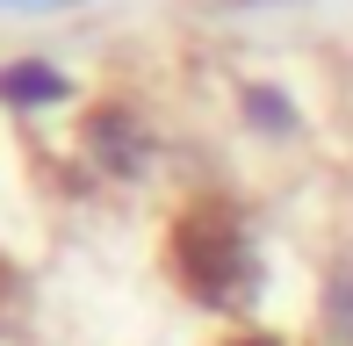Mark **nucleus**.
Returning a JSON list of instances; mask_svg holds the SVG:
<instances>
[{
    "mask_svg": "<svg viewBox=\"0 0 353 346\" xmlns=\"http://www.w3.org/2000/svg\"><path fill=\"white\" fill-rule=\"evenodd\" d=\"M65 94V80H58L43 58H22L14 72H0V101H14V108H37V101H58Z\"/></svg>",
    "mask_w": 353,
    "mask_h": 346,
    "instance_id": "1",
    "label": "nucleus"
},
{
    "mask_svg": "<svg viewBox=\"0 0 353 346\" xmlns=\"http://www.w3.org/2000/svg\"><path fill=\"white\" fill-rule=\"evenodd\" d=\"M231 346H281V339H231Z\"/></svg>",
    "mask_w": 353,
    "mask_h": 346,
    "instance_id": "2",
    "label": "nucleus"
}]
</instances>
